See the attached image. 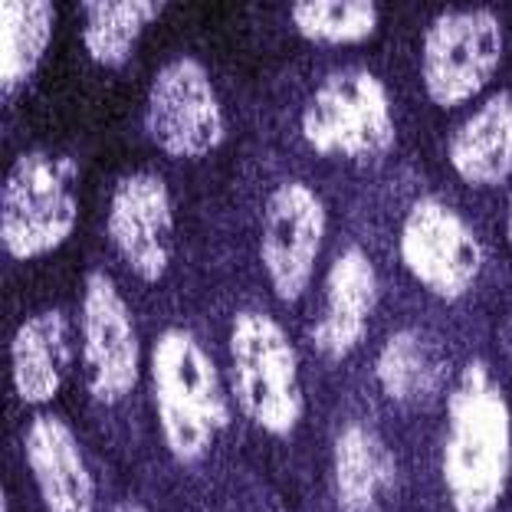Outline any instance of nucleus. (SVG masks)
<instances>
[{
  "mask_svg": "<svg viewBox=\"0 0 512 512\" xmlns=\"http://www.w3.org/2000/svg\"><path fill=\"white\" fill-rule=\"evenodd\" d=\"M335 503L342 512H378L398 483V460L368 424H345L332 447Z\"/></svg>",
  "mask_w": 512,
  "mask_h": 512,
  "instance_id": "obj_14",
  "label": "nucleus"
},
{
  "mask_svg": "<svg viewBox=\"0 0 512 512\" xmlns=\"http://www.w3.org/2000/svg\"><path fill=\"white\" fill-rule=\"evenodd\" d=\"M69 368V319L63 309L33 312L10 339V381L23 404H50Z\"/></svg>",
  "mask_w": 512,
  "mask_h": 512,
  "instance_id": "obj_15",
  "label": "nucleus"
},
{
  "mask_svg": "<svg viewBox=\"0 0 512 512\" xmlns=\"http://www.w3.org/2000/svg\"><path fill=\"white\" fill-rule=\"evenodd\" d=\"M145 132L158 151L181 161L207 158L224 145L227 115L201 63L178 56L158 69L145 99Z\"/></svg>",
  "mask_w": 512,
  "mask_h": 512,
  "instance_id": "obj_7",
  "label": "nucleus"
},
{
  "mask_svg": "<svg viewBox=\"0 0 512 512\" xmlns=\"http://www.w3.org/2000/svg\"><path fill=\"white\" fill-rule=\"evenodd\" d=\"M302 142L322 158H345L358 165L381 161L394 148L388 86L371 69H339L312 89L299 119Z\"/></svg>",
  "mask_w": 512,
  "mask_h": 512,
  "instance_id": "obj_5",
  "label": "nucleus"
},
{
  "mask_svg": "<svg viewBox=\"0 0 512 512\" xmlns=\"http://www.w3.org/2000/svg\"><path fill=\"white\" fill-rule=\"evenodd\" d=\"M83 365L89 398L119 404L142 378V342L109 273H89L83 289Z\"/></svg>",
  "mask_w": 512,
  "mask_h": 512,
  "instance_id": "obj_9",
  "label": "nucleus"
},
{
  "mask_svg": "<svg viewBox=\"0 0 512 512\" xmlns=\"http://www.w3.org/2000/svg\"><path fill=\"white\" fill-rule=\"evenodd\" d=\"M506 240H509V247H512V207H509V220H506Z\"/></svg>",
  "mask_w": 512,
  "mask_h": 512,
  "instance_id": "obj_22",
  "label": "nucleus"
},
{
  "mask_svg": "<svg viewBox=\"0 0 512 512\" xmlns=\"http://www.w3.org/2000/svg\"><path fill=\"white\" fill-rule=\"evenodd\" d=\"M378 306V273L365 250L348 247L335 256L325 279V309L312 329V345L325 362L339 365L365 342Z\"/></svg>",
  "mask_w": 512,
  "mask_h": 512,
  "instance_id": "obj_13",
  "label": "nucleus"
},
{
  "mask_svg": "<svg viewBox=\"0 0 512 512\" xmlns=\"http://www.w3.org/2000/svg\"><path fill=\"white\" fill-rule=\"evenodd\" d=\"M0 512H10L7 509V493H0Z\"/></svg>",
  "mask_w": 512,
  "mask_h": 512,
  "instance_id": "obj_23",
  "label": "nucleus"
},
{
  "mask_svg": "<svg viewBox=\"0 0 512 512\" xmlns=\"http://www.w3.org/2000/svg\"><path fill=\"white\" fill-rule=\"evenodd\" d=\"M79 220V165L50 148H30L0 188V243L27 263L60 250Z\"/></svg>",
  "mask_w": 512,
  "mask_h": 512,
  "instance_id": "obj_3",
  "label": "nucleus"
},
{
  "mask_svg": "<svg viewBox=\"0 0 512 512\" xmlns=\"http://www.w3.org/2000/svg\"><path fill=\"white\" fill-rule=\"evenodd\" d=\"M404 270L430 296L460 302L483 273V247L473 227L440 197H417L398 237Z\"/></svg>",
  "mask_w": 512,
  "mask_h": 512,
  "instance_id": "obj_8",
  "label": "nucleus"
},
{
  "mask_svg": "<svg viewBox=\"0 0 512 512\" xmlns=\"http://www.w3.org/2000/svg\"><path fill=\"white\" fill-rule=\"evenodd\" d=\"M375 378L388 401L404 407H424L444 388L447 355L424 329L407 325V329L388 335L375 362Z\"/></svg>",
  "mask_w": 512,
  "mask_h": 512,
  "instance_id": "obj_17",
  "label": "nucleus"
},
{
  "mask_svg": "<svg viewBox=\"0 0 512 512\" xmlns=\"http://www.w3.org/2000/svg\"><path fill=\"white\" fill-rule=\"evenodd\" d=\"M444 490L453 512H496L512 473V414L486 362L463 365L447 401Z\"/></svg>",
  "mask_w": 512,
  "mask_h": 512,
  "instance_id": "obj_1",
  "label": "nucleus"
},
{
  "mask_svg": "<svg viewBox=\"0 0 512 512\" xmlns=\"http://www.w3.org/2000/svg\"><path fill=\"white\" fill-rule=\"evenodd\" d=\"M23 457L46 512H96V480L63 417H33L23 434Z\"/></svg>",
  "mask_w": 512,
  "mask_h": 512,
  "instance_id": "obj_12",
  "label": "nucleus"
},
{
  "mask_svg": "<svg viewBox=\"0 0 512 512\" xmlns=\"http://www.w3.org/2000/svg\"><path fill=\"white\" fill-rule=\"evenodd\" d=\"M83 46L92 63L122 69L148 23L161 17V0H89L83 4Z\"/></svg>",
  "mask_w": 512,
  "mask_h": 512,
  "instance_id": "obj_19",
  "label": "nucleus"
},
{
  "mask_svg": "<svg viewBox=\"0 0 512 512\" xmlns=\"http://www.w3.org/2000/svg\"><path fill=\"white\" fill-rule=\"evenodd\" d=\"M112 512H148V509L142 503H119Z\"/></svg>",
  "mask_w": 512,
  "mask_h": 512,
  "instance_id": "obj_21",
  "label": "nucleus"
},
{
  "mask_svg": "<svg viewBox=\"0 0 512 512\" xmlns=\"http://www.w3.org/2000/svg\"><path fill=\"white\" fill-rule=\"evenodd\" d=\"M381 23L371 0H299L293 4V27L302 40L319 46H358L375 37Z\"/></svg>",
  "mask_w": 512,
  "mask_h": 512,
  "instance_id": "obj_20",
  "label": "nucleus"
},
{
  "mask_svg": "<svg viewBox=\"0 0 512 512\" xmlns=\"http://www.w3.org/2000/svg\"><path fill=\"white\" fill-rule=\"evenodd\" d=\"M503 60V27L493 10H444L424 33L421 79L427 99L457 109L490 86Z\"/></svg>",
  "mask_w": 512,
  "mask_h": 512,
  "instance_id": "obj_6",
  "label": "nucleus"
},
{
  "mask_svg": "<svg viewBox=\"0 0 512 512\" xmlns=\"http://www.w3.org/2000/svg\"><path fill=\"white\" fill-rule=\"evenodd\" d=\"M151 391L161 440L178 463H201L230 427L217 365L188 329H165L151 348Z\"/></svg>",
  "mask_w": 512,
  "mask_h": 512,
  "instance_id": "obj_2",
  "label": "nucleus"
},
{
  "mask_svg": "<svg viewBox=\"0 0 512 512\" xmlns=\"http://www.w3.org/2000/svg\"><path fill=\"white\" fill-rule=\"evenodd\" d=\"M230 384L250 421L273 437H289L306 414L299 358L273 316L243 309L230 322Z\"/></svg>",
  "mask_w": 512,
  "mask_h": 512,
  "instance_id": "obj_4",
  "label": "nucleus"
},
{
  "mask_svg": "<svg viewBox=\"0 0 512 512\" xmlns=\"http://www.w3.org/2000/svg\"><path fill=\"white\" fill-rule=\"evenodd\" d=\"M50 0H4L0 4V86L17 92L40 69L53 40Z\"/></svg>",
  "mask_w": 512,
  "mask_h": 512,
  "instance_id": "obj_18",
  "label": "nucleus"
},
{
  "mask_svg": "<svg viewBox=\"0 0 512 512\" xmlns=\"http://www.w3.org/2000/svg\"><path fill=\"white\" fill-rule=\"evenodd\" d=\"M450 168L470 188H496L512 174V89L493 92L450 138Z\"/></svg>",
  "mask_w": 512,
  "mask_h": 512,
  "instance_id": "obj_16",
  "label": "nucleus"
},
{
  "mask_svg": "<svg viewBox=\"0 0 512 512\" xmlns=\"http://www.w3.org/2000/svg\"><path fill=\"white\" fill-rule=\"evenodd\" d=\"M322 197L302 181H286L266 197L260 227V263L276 299L296 302L309 289L325 240Z\"/></svg>",
  "mask_w": 512,
  "mask_h": 512,
  "instance_id": "obj_10",
  "label": "nucleus"
},
{
  "mask_svg": "<svg viewBox=\"0 0 512 512\" xmlns=\"http://www.w3.org/2000/svg\"><path fill=\"white\" fill-rule=\"evenodd\" d=\"M266 512H270V509H266Z\"/></svg>",
  "mask_w": 512,
  "mask_h": 512,
  "instance_id": "obj_24",
  "label": "nucleus"
},
{
  "mask_svg": "<svg viewBox=\"0 0 512 512\" xmlns=\"http://www.w3.org/2000/svg\"><path fill=\"white\" fill-rule=\"evenodd\" d=\"M109 240L125 266L145 283H158L171 266L174 201L155 171H132L115 184L109 201Z\"/></svg>",
  "mask_w": 512,
  "mask_h": 512,
  "instance_id": "obj_11",
  "label": "nucleus"
}]
</instances>
